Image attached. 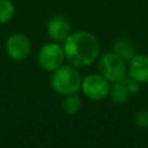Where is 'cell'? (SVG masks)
Segmentation results:
<instances>
[{"label":"cell","mask_w":148,"mask_h":148,"mask_svg":"<svg viewBox=\"0 0 148 148\" xmlns=\"http://www.w3.org/2000/svg\"><path fill=\"white\" fill-rule=\"evenodd\" d=\"M15 12L16 8L12 0H0V25L12 21Z\"/></svg>","instance_id":"12"},{"label":"cell","mask_w":148,"mask_h":148,"mask_svg":"<svg viewBox=\"0 0 148 148\" xmlns=\"http://www.w3.org/2000/svg\"><path fill=\"white\" fill-rule=\"evenodd\" d=\"M112 52L123 58L125 61H130L136 54V47L130 38L118 37L112 43Z\"/></svg>","instance_id":"9"},{"label":"cell","mask_w":148,"mask_h":148,"mask_svg":"<svg viewBox=\"0 0 148 148\" xmlns=\"http://www.w3.org/2000/svg\"><path fill=\"white\" fill-rule=\"evenodd\" d=\"M71 32V22L62 15H53L46 22V34L52 39V42L62 43Z\"/></svg>","instance_id":"7"},{"label":"cell","mask_w":148,"mask_h":148,"mask_svg":"<svg viewBox=\"0 0 148 148\" xmlns=\"http://www.w3.org/2000/svg\"><path fill=\"white\" fill-rule=\"evenodd\" d=\"M127 76L135 80L140 84L148 83V56L135 54L128 64Z\"/></svg>","instance_id":"8"},{"label":"cell","mask_w":148,"mask_h":148,"mask_svg":"<svg viewBox=\"0 0 148 148\" xmlns=\"http://www.w3.org/2000/svg\"><path fill=\"white\" fill-rule=\"evenodd\" d=\"M82 77L72 65H61L59 68L52 72L51 75V87L52 89L60 95H68L76 92L81 89Z\"/></svg>","instance_id":"2"},{"label":"cell","mask_w":148,"mask_h":148,"mask_svg":"<svg viewBox=\"0 0 148 148\" xmlns=\"http://www.w3.org/2000/svg\"><path fill=\"white\" fill-rule=\"evenodd\" d=\"M81 105H82L81 98L76 92L65 95V98H64L62 104H61L64 112L67 114H71V116L77 113L81 109Z\"/></svg>","instance_id":"11"},{"label":"cell","mask_w":148,"mask_h":148,"mask_svg":"<svg viewBox=\"0 0 148 148\" xmlns=\"http://www.w3.org/2000/svg\"><path fill=\"white\" fill-rule=\"evenodd\" d=\"M109 96L111 98V101L114 104H125L131 96L130 90L127 89L126 84L124 81L120 82H116L112 84V87H110V91H109Z\"/></svg>","instance_id":"10"},{"label":"cell","mask_w":148,"mask_h":148,"mask_svg":"<svg viewBox=\"0 0 148 148\" xmlns=\"http://www.w3.org/2000/svg\"><path fill=\"white\" fill-rule=\"evenodd\" d=\"M5 47L9 58L16 61H22L30 54L31 42L27 35L22 32H14L8 36Z\"/></svg>","instance_id":"6"},{"label":"cell","mask_w":148,"mask_h":148,"mask_svg":"<svg viewBox=\"0 0 148 148\" xmlns=\"http://www.w3.org/2000/svg\"><path fill=\"white\" fill-rule=\"evenodd\" d=\"M81 90L92 101H102L109 96L110 82L102 74H88L82 79Z\"/></svg>","instance_id":"5"},{"label":"cell","mask_w":148,"mask_h":148,"mask_svg":"<svg viewBox=\"0 0 148 148\" xmlns=\"http://www.w3.org/2000/svg\"><path fill=\"white\" fill-rule=\"evenodd\" d=\"M37 60H38V65L44 71L47 72L56 71L61 65H64V61L66 60L62 45H60L57 42H50L44 44L39 49Z\"/></svg>","instance_id":"4"},{"label":"cell","mask_w":148,"mask_h":148,"mask_svg":"<svg viewBox=\"0 0 148 148\" xmlns=\"http://www.w3.org/2000/svg\"><path fill=\"white\" fill-rule=\"evenodd\" d=\"M65 59L74 67H86L91 65L101 52L98 38L90 31L79 30L71 32L62 42Z\"/></svg>","instance_id":"1"},{"label":"cell","mask_w":148,"mask_h":148,"mask_svg":"<svg viewBox=\"0 0 148 148\" xmlns=\"http://www.w3.org/2000/svg\"><path fill=\"white\" fill-rule=\"evenodd\" d=\"M123 81L125 82V84H126V87H127V89L130 90L131 94H136L140 90V83L136 82L135 80L131 79L130 76H126Z\"/></svg>","instance_id":"14"},{"label":"cell","mask_w":148,"mask_h":148,"mask_svg":"<svg viewBox=\"0 0 148 148\" xmlns=\"http://www.w3.org/2000/svg\"><path fill=\"white\" fill-rule=\"evenodd\" d=\"M97 67L99 74L112 83L120 82L127 76L126 61L114 52H106L99 56Z\"/></svg>","instance_id":"3"},{"label":"cell","mask_w":148,"mask_h":148,"mask_svg":"<svg viewBox=\"0 0 148 148\" xmlns=\"http://www.w3.org/2000/svg\"><path fill=\"white\" fill-rule=\"evenodd\" d=\"M134 123L141 128H148V110H138L134 114Z\"/></svg>","instance_id":"13"}]
</instances>
